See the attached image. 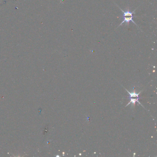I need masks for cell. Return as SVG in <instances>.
<instances>
[{
    "label": "cell",
    "instance_id": "6da1fadb",
    "mask_svg": "<svg viewBox=\"0 0 157 157\" xmlns=\"http://www.w3.org/2000/svg\"><path fill=\"white\" fill-rule=\"evenodd\" d=\"M117 7H118V8H119V9L122 11V13H123V15H122V16L121 18H122L123 20V21H122V23L119 25V26L117 27V28L120 27V26L122 25L124 23H126V24L128 25V24L130 23V22L131 21L134 24L136 25V26H137V27L139 28V27L137 26V25L136 24V23H135L133 20V18H134L133 14H135V11L136 10H136H134L133 12H131L129 10V9H128L126 10V11H123L122 9H120V8L119 6H117Z\"/></svg>",
    "mask_w": 157,
    "mask_h": 157
}]
</instances>
